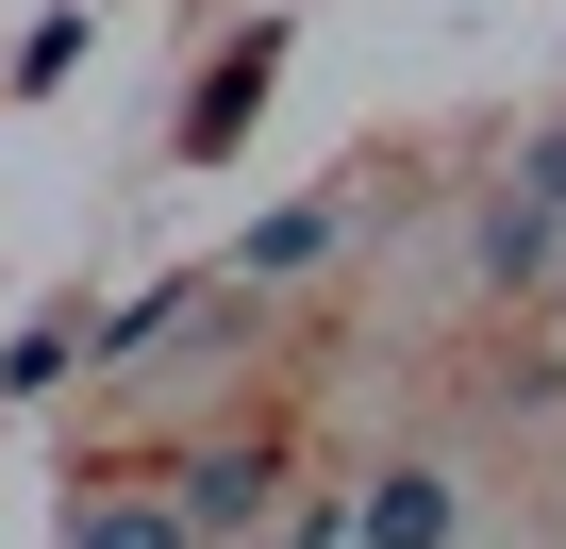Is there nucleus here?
I'll use <instances>...</instances> for the list:
<instances>
[{"instance_id":"20e7f679","label":"nucleus","mask_w":566,"mask_h":549,"mask_svg":"<svg viewBox=\"0 0 566 549\" xmlns=\"http://www.w3.org/2000/svg\"><path fill=\"white\" fill-rule=\"evenodd\" d=\"M67 549H200V516H184L167 483H134V499L101 483V499H67Z\"/></svg>"},{"instance_id":"39448f33","label":"nucleus","mask_w":566,"mask_h":549,"mask_svg":"<svg viewBox=\"0 0 566 549\" xmlns=\"http://www.w3.org/2000/svg\"><path fill=\"white\" fill-rule=\"evenodd\" d=\"M334 233H350V200H283V217H266V233L233 250V284H301V266H317Z\"/></svg>"},{"instance_id":"f03ea898","label":"nucleus","mask_w":566,"mask_h":549,"mask_svg":"<svg viewBox=\"0 0 566 549\" xmlns=\"http://www.w3.org/2000/svg\"><path fill=\"white\" fill-rule=\"evenodd\" d=\"M450 532H467V483H450L433 450H400V466L350 499V549H450Z\"/></svg>"},{"instance_id":"f257e3e1","label":"nucleus","mask_w":566,"mask_h":549,"mask_svg":"<svg viewBox=\"0 0 566 549\" xmlns=\"http://www.w3.org/2000/svg\"><path fill=\"white\" fill-rule=\"evenodd\" d=\"M566 266V134H533L516 150V200L483 217V284H549Z\"/></svg>"},{"instance_id":"7ed1b4c3","label":"nucleus","mask_w":566,"mask_h":549,"mask_svg":"<svg viewBox=\"0 0 566 549\" xmlns=\"http://www.w3.org/2000/svg\"><path fill=\"white\" fill-rule=\"evenodd\" d=\"M167 499H184L200 532H233V516H266V499H283V450H250V433H217V450H184V466H167Z\"/></svg>"},{"instance_id":"423d86ee","label":"nucleus","mask_w":566,"mask_h":549,"mask_svg":"<svg viewBox=\"0 0 566 549\" xmlns=\"http://www.w3.org/2000/svg\"><path fill=\"white\" fill-rule=\"evenodd\" d=\"M250 101H266V34H250V51L200 84V101H184V150H233V134H250Z\"/></svg>"}]
</instances>
